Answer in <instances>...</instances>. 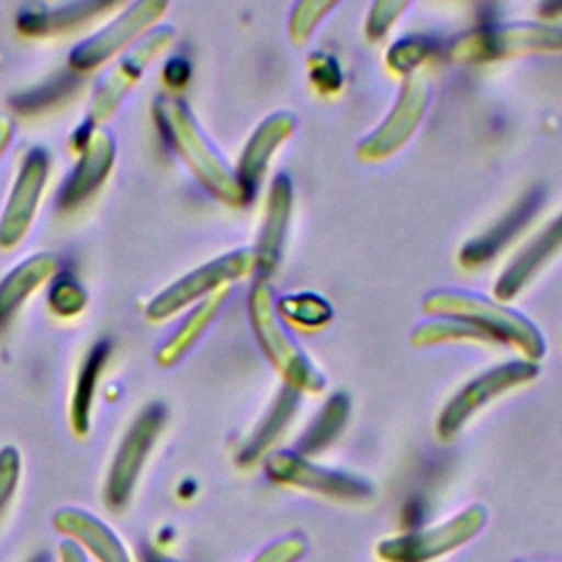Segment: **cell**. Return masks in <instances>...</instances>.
I'll list each match as a JSON object with an SVG mask.
<instances>
[{
  "label": "cell",
  "instance_id": "cell-1",
  "mask_svg": "<svg viewBox=\"0 0 562 562\" xmlns=\"http://www.w3.org/2000/svg\"><path fill=\"white\" fill-rule=\"evenodd\" d=\"M156 121L173 147V151L189 165L195 178L220 200L231 204H241L244 193L237 182L235 171L222 160V156L206 140L202 130L198 127L193 114L180 99L160 97L154 105Z\"/></svg>",
  "mask_w": 562,
  "mask_h": 562
},
{
  "label": "cell",
  "instance_id": "cell-2",
  "mask_svg": "<svg viewBox=\"0 0 562 562\" xmlns=\"http://www.w3.org/2000/svg\"><path fill=\"white\" fill-rule=\"evenodd\" d=\"M424 310L428 314L461 321L481 331L487 340L520 347V351L529 358H540L544 353V342L527 318L483 296L465 292H437L424 301Z\"/></svg>",
  "mask_w": 562,
  "mask_h": 562
},
{
  "label": "cell",
  "instance_id": "cell-3",
  "mask_svg": "<svg viewBox=\"0 0 562 562\" xmlns=\"http://www.w3.org/2000/svg\"><path fill=\"white\" fill-rule=\"evenodd\" d=\"M485 520V507L472 505L450 520L380 540L375 555L382 562H435L474 540L483 531Z\"/></svg>",
  "mask_w": 562,
  "mask_h": 562
},
{
  "label": "cell",
  "instance_id": "cell-4",
  "mask_svg": "<svg viewBox=\"0 0 562 562\" xmlns=\"http://www.w3.org/2000/svg\"><path fill=\"white\" fill-rule=\"evenodd\" d=\"M248 312L261 349L288 380V386L296 391H321L325 378L312 367V362L301 353V349L294 345V340L281 325L272 305V292L263 279H259L250 290Z\"/></svg>",
  "mask_w": 562,
  "mask_h": 562
},
{
  "label": "cell",
  "instance_id": "cell-5",
  "mask_svg": "<svg viewBox=\"0 0 562 562\" xmlns=\"http://www.w3.org/2000/svg\"><path fill=\"white\" fill-rule=\"evenodd\" d=\"M255 268H257L255 250L241 248V250L222 255V257L191 270L189 274L180 277L176 283L165 288L160 294H156L149 301L145 316L151 323L165 321V318L173 316L176 312H180L184 305L198 301L200 296L217 290L220 285H224L228 281H235V279L248 274Z\"/></svg>",
  "mask_w": 562,
  "mask_h": 562
},
{
  "label": "cell",
  "instance_id": "cell-6",
  "mask_svg": "<svg viewBox=\"0 0 562 562\" xmlns=\"http://www.w3.org/2000/svg\"><path fill=\"white\" fill-rule=\"evenodd\" d=\"M165 11L167 2L162 0L132 2L108 26L97 31L92 37L79 42L68 57V66L75 72H86L105 64L121 50H130L132 42H136L143 33H149Z\"/></svg>",
  "mask_w": 562,
  "mask_h": 562
},
{
  "label": "cell",
  "instance_id": "cell-7",
  "mask_svg": "<svg viewBox=\"0 0 562 562\" xmlns=\"http://www.w3.org/2000/svg\"><path fill=\"white\" fill-rule=\"evenodd\" d=\"M165 406L160 402H151L136 415V419L127 428L123 441L116 448L110 476L105 483V498L112 509H121L127 505L136 479L147 461V454L165 426Z\"/></svg>",
  "mask_w": 562,
  "mask_h": 562
},
{
  "label": "cell",
  "instance_id": "cell-8",
  "mask_svg": "<svg viewBox=\"0 0 562 562\" xmlns=\"http://www.w3.org/2000/svg\"><path fill=\"white\" fill-rule=\"evenodd\" d=\"M562 50V31L555 26L522 24V26H485L457 40L450 48V57L461 61H487L498 57H512L522 53H549Z\"/></svg>",
  "mask_w": 562,
  "mask_h": 562
},
{
  "label": "cell",
  "instance_id": "cell-9",
  "mask_svg": "<svg viewBox=\"0 0 562 562\" xmlns=\"http://www.w3.org/2000/svg\"><path fill=\"white\" fill-rule=\"evenodd\" d=\"M173 35L171 26H156L116 61V66L97 83L90 101V125H99L114 114L123 97L143 77L145 68L171 44Z\"/></svg>",
  "mask_w": 562,
  "mask_h": 562
},
{
  "label": "cell",
  "instance_id": "cell-10",
  "mask_svg": "<svg viewBox=\"0 0 562 562\" xmlns=\"http://www.w3.org/2000/svg\"><path fill=\"white\" fill-rule=\"evenodd\" d=\"M538 375L536 364L531 362H507L503 367H494L492 371L474 378L470 384H465L441 411L439 422H437V435L441 439H452L461 426L479 411L483 408L487 402H492L494 397L507 393L509 389L529 382L531 378Z\"/></svg>",
  "mask_w": 562,
  "mask_h": 562
},
{
  "label": "cell",
  "instance_id": "cell-11",
  "mask_svg": "<svg viewBox=\"0 0 562 562\" xmlns=\"http://www.w3.org/2000/svg\"><path fill=\"white\" fill-rule=\"evenodd\" d=\"M266 472L272 481L290 487H301L338 501H364L371 496V485L358 476L314 465L303 454L274 452L266 459Z\"/></svg>",
  "mask_w": 562,
  "mask_h": 562
},
{
  "label": "cell",
  "instance_id": "cell-12",
  "mask_svg": "<svg viewBox=\"0 0 562 562\" xmlns=\"http://www.w3.org/2000/svg\"><path fill=\"white\" fill-rule=\"evenodd\" d=\"M48 169H50V158L46 149L33 147L24 156L22 167L15 176V182L11 187L9 200L4 204V213L0 217V248L11 250L29 233L44 184L48 180Z\"/></svg>",
  "mask_w": 562,
  "mask_h": 562
},
{
  "label": "cell",
  "instance_id": "cell-13",
  "mask_svg": "<svg viewBox=\"0 0 562 562\" xmlns=\"http://www.w3.org/2000/svg\"><path fill=\"white\" fill-rule=\"evenodd\" d=\"M426 86L419 77H411L404 81V88L400 92V99L393 108V112L386 116V121L358 147V156L364 160H375L382 156H389L400 145L406 143L411 132L417 127L424 108H426Z\"/></svg>",
  "mask_w": 562,
  "mask_h": 562
},
{
  "label": "cell",
  "instance_id": "cell-14",
  "mask_svg": "<svg viewBox=\"0 0 562 562\" xmlns=\"http://www.w3.org/2000/svg\"><path fill=\"white\" fill-rule=\"evenodd\" d=\"M81 156L59 191V209H75L108 178L114 165V138L105 130H90L79 143Z\"/></svg>",
  "mask_w": 562,
  "mask_h": 562
},
{
  "label": "cell",
  "instance_id": "cell-15",
  "mask_svg": "<svg viewBox=\"0 0 562 562\" xmlns=\"http://www.w3.org/2000/svg\"><path fill=\"white\" fill-rule=\"evenodd\" d=\"M542 191L540 189H531L529 193H525L492 228H487L483 235L474 237L472 241H468L461 252L459 259L463 266H481L485 261H490L498 250H503L529 222L531 217L538 213L540 204H542Z\"/></svg>",
  "mask_w": 562,
  "mask_h": 562
},
{
  "label": "cell",
  "instance_id": "cell-16",
  "mask_svg": "<svg viewBox=\"0 0 562 562\" xmlns=\"http://www.w3.org/2000/svg\"><path fill=\"white\" fill-rule=\"evenodd\" d=\"M292 130H294V116L274 114V116L266 119L250 136L248 145L241 151L237 171H235L246 202L255 195V191L266 173L272 151L283 143V138H288L292 134Z\"/></svg>",
  "mask_w": 562,
  "mask_h": 562
},
{
  "label": "cell",
  "instance_id": "cell-17",
  "mask_svg": "<svg viewBox=\"0 0 562 562\" xmlns=\"http://www.w3.org/2000/svg\"><path fill=\"white\" fill-rule=\"evenodd\" d=\"M53 522L57 531L83 544L97 558V562H132L116 533L97 516L79 507H64L55 514Z\"/></svg>",
  "mask_w": 562,
  "mask_h": 562
},
{
  "label": "cell",
  "instance_id": "cell-18",
  "mask_svg": "<svg viewBox=\"0 0 562 562\" xmlns=\"http://www.w3.org/2000/svg\"><path fill=\"white\" fill-rule=\"evenodd\" d=\"M562 248V215L544 226V231L531 239L516 259L507 266V270L498 277L494 285V294L503 301L512 299L525 283L531 281V277Z\"/></svg>",
  "mask_w": 562,
  "mask_h": 562
},
{
  "label": "cell",
  "instance_id": "cell-19",
  "mask_svg": "<svg viewBox=\"0 0 562 562\" xmlns=\"http://www.w3.org/2000/svg\"><path fill=\"white\" fill-rule=\"evenodd\" d=\"M290 206H292V187L285 176H277L268 195V213L263 222V231L259 237V244L255 248V259H257V270L268 274L274 270L283 239H285V228L290 220Z\"/></svg>",
  "mask_w": 562,
  "mask_h": 562
},
{
  "label": "cell",
  "instance_id": "cell-20",
  "mask_svg": "<svg viewBox=\"0 0 562 562\" xmlns=\"http://www.w3.org/2000/svg\"><path fill=\"white\" fill-rule=\"evenodd\" d=\"M57 272V257L50 252H37L18 263L0 281V327L11 321L15 310L26 301V296L37 290Z\"/></svg>",
  "mask_w": 562,
  "mask_h": 562
},
{
  "label": "cell",
  "instance_id": "cell-21",
  "mask_svg": "<svg viewBox=\"0 0 562 562\" xmlns=\"http://www.w3.org/2000/svg\"><path fill=\"white\" fill-rule=\"evenodd\" d=\"M116 2H72V4H59L53 9L46 7H31L20 13L18 26L29 35H44L55 31L72 29L75 24H81L90 18H94L101 11L116 9Z\"/></svg>",
  "mask_w": 562,
  "mask_h": 562
},
{
  "label": "cell",
  "instance_id": "cell-22",
  "mask_svg": "<svg viewBox=\"0 0 562 562\" xmlns=\"http://www.w3.org/2000/svg\"><path fill=\"white\" fill-rule=\"evenodd\" d=\"M110 356V340H99L92 345L88 351L72 393L70 402V426L77 435H86L90 428V408H92V397L97 389V380L103 371V364L108 362Z\"/></svg>",
  "mask_w": 562,
  "mask_h": 562
},
{
  "label": "cell",
  "instance_id": "cell-23",
  "mask_svg": "<svg viewBox=\"0 0 562 562\" xmlns=\"http://www.w3.org/2000/svg\"><path fill=\"white\" fill-rule=\"evenodd\" d=\"M226 290L213 294L211 299H204L178 327V331H173L171 338L165 340V345L158 349L156 353V362L162 367H171L173 362H178L189 349L191 345L200 338V334L209 327V323L215 318L217 310L222 307L224 299H226Z\"/></svg>",
  "mask_w": 562,
  "mask_h": 562
},
{
  "label": "cell",
  "instance_id": "cell-24",
  "mask_svg": "<svg viewBox=\"0 0 562 562\" xmlns=\"http://www.w3.org/2000/svg\"><path fill=\"white\" fill-rule=\"evenodd\" d=\"M296 404H299V391L292 389V386H285L279 393V397L274 400V404L268 411V415L263 417V422L252 432L246 448L241 450V454H239L241 463H250L268 450V446L283 432L285 424L292 419V415L296 411Z\"/></svg>",
  "mask_w": 562,
  "mask_h": 562
},
{
  "label": "cell",
  "instance_id": "cell-25",
  "mask_svg": "<svg viewBox=\"0 0 562 562\" xmlns=\"http://www.w3.org/2000/svg\"><path fill=\"white\" fill-rule=\"evenodd\" d=\"M349 413V400L342 393H336L329 397V402L325 404V408L321 411V415L314 419L312 428L305 432L303 441H301V450L303 452H316L321 448H325L345 426Z\"/></svg>",
  "mask_w": 562,
  "mask_h": 562
},
{
  "label": "cell",
  "instance_id": "cell-26",
  "mask_svg": "<svg viewBox=\"0 0 562 562\" xmlns=\"http://www.w3.org/2000/svg\"><path fill=\"white\" fill-rule=\"evenodd\" d=\"M279 312L303 327H318L331 316V307L316 294L285 296L279 301Z\"/></svg>",
  "mask_w": 562,
  "mask_h": 562
},
{
  "label": "cell",
  "instance_id": "cell-27",
  "mask_svg": "<svg viewBox=\"0 0 562 562\" xmlns=\"http://www.w3.org/2000/svg\"><path fill=\"white\" fill-rule=\"evenodd\" d=\"M48 303L50 310L59 316H75L79 314L86 303H88V294L83 290V285L70 277V274H59L53 285H50V294H48Z\"/></svg>",
  "mask_w": 562,
  "mask_h": 562
},
{
  "label": "cell",
  "instance_id": "cell-28",
  "mask_svg": "<svg viewBox=\"0 0 562 562\" xmlns=\"http://www.w3.org/2000/svg\"><path fill=\"white\" fill-rule=\"evenodd\" d=\"M435 44L430 37H404L400 40L397 44L391 46L389 55H386V61L391 68L400 70V72H408L413 70L419 61H424L430 53H432Z\"/></svg>",
  "mask_w": 562,
  "mask_h": 562
},
{
  "label": "cell",
  "instance_id": "cell-29",
  "mask_svg": "<svg viewBox=\"0 0 562 562\" xmlns=\"http://www.w3.org/2000/svg\"><path fill=\"white\" fill-rule=\"evenodd\" d=\"M305 553H307V540L299 533H290L270 542L250 562H299Z\"/></svg>",
  "mask_w": 562,
  "mask_h": 562
},
{
  "label": "cell",
  "instance_id": "cell-30",
  "mask_svg": "<svg viewBox=\"0 0 562 562\" xmlns=\"http://www.w3.org/2000/svg\"><path fill=\"white\" fill-rule=\"evenodd\" d=\"M20 452L13 446L0 450V514L20 483Z\"/></svg>",
  "mask_w": 562,
  "mask_h": 562
},
{
  "label": "cell",
  "instance_id": "cell-31",
  "mask_svg": "<svg viewBox=\"0 0 562 562\" xmlns=\"http://www.w3.org/2000/svg\"><path fill=\"white\" fill-rule=\"evenodd\" d=\"M334 7L331 2H301L296 9H294V15H292V22H290V29H292V37L296 42H303L307 37V33L312 31V26L321 20V15Z\"/></svg>",
  "mask_w": 562,
  "mask_h": 562
},
{
  "label": "cell",
  "instance_id": "cell-32",
  "mask_svg": "<svg viewBox=\"0 0 562 562\" xmlns=\"http://www.w3.org/2000/svg\"><path fill=\"white\" fill-rule=\"evenodd\" d=\"M310 75H312V81L321 88V90H336L340 86V70H338V64L329 57V55H312L310 59Z\"/></svg>",
  "mask_w": 562,
  "mask_h": 562
},
{
  "label": "cell",
  "instance_id": "cell-33",
  "mask_svg": "<svg viewBox=\"0 0 562 562\" xmlns=\"http://www.w3.org/2000/svg\"><path fill=\"white\" fill-rule=\"evenodd\" d=\"M404 2H380L373 4L369 22H367V33L371 40L382 37L386 33V29L391 26V22L397 18V13L404 9Z\"/></svg>",
  "mask_w": 562,
  "mask_h": 562
},
{
  "label": "cell",
  "instance_id": "cell-34",
  "mask_svg": "<svg viewBox=\"0 0 562 562\" xmlns=\"http://www.w3.org/2000/svg\"><path fill=\"white\" fill-rule=\"evenodd\" d=\"M189 72H191V66L187 59L182 57H173L167 66H165V79L169 86H182L187 79H189Z\"/></svg>",
  "mask_w": 562,
  "mask_h": 562
},
{
  "label": "cell",
  "instance_id": "cell-35",
  "mask_svg": "<svg viewBox=\"0 0 562 562\" xmlns=\"http://www.w3.org/2000/svg\"><path fill=\"white\" fill-rule=\"evenodd\" d=\"M13 132H15L13 121H11L7 114H0V158L4 156V151H7L9 145H11Z\"/></svg>",
  "mask_w": 562,
  "mask_h": 562
},
{
  "label": "cell",
  "instance_id": "cell-36",
  "mask_svg": "<svg viewBox=\"0 0 562 562\" xmlns=\"http://www.w3.org/2000/svg\"><path fill=\"white\" fill-rule=\"evenodd\" d=\"M59 562H86V555L81 553V549L72 542H64L59 547Z\"/></svg>",
  "mask_w": 562,
  "mask_h": 562
},
{
  "label": "cell",
  "instance_id": "cell-37",
  "mask_svg": "<svg viewBox=\"0 0 562 562\" xmlns=\"http://www.w3.org/2000/svg\"><path fill=\"white\" fill-rule=\"evenodd\" d=\"M143 562H167V560L158 558V555L151 553V551H145V553H143Z\"/></svg>",
  "mask_w": 562,
  "mask_h": 562
},
{
  "label": "cell",
  "instance_id": "cell-38",
  "mask_svg": "<svg viewBox=\"0 0 562 562\" xmlns=\"http://www.w3.org/2000/svg\"><path fill=\"white\" fill-rule=\"evenodd\" d=\"M31 562H48V555H44V553H42V555H37V558H33V560H31Z\"/></svg>",
  "mask_w": 562,
  "mask_h": 562
},
{
  "label": "cell",
  "instance_id": "cell-39",
  "mask_svg": "<svg viewBox=\"0 0 562 562\" xmlns=\"http://www.w3.org/2000/svg\"><path fill=\"white\" fill-rule=\"evenodd\" d=\"M520 562H533V560H520ZM540 562H544V560H540ZM555 562H562V560H555Z\"/></svg>",
  "mask_w": 562,
  "mask_h": 562
}]
</instances>
